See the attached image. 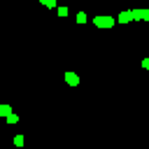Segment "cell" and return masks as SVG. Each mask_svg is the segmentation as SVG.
Here are the masks:
<instances>
[{
	"label": "cell",
	"instance_id": "1",
	"mask_svg": "<svg viewBox=\"0 0 149 149\" xmlns=\"http://www.w3.org/2000/svg\"><path fill=\"white\" fill-rule=\"evenodd\" d=\"M93 23L100 26V28H109V26H114V19H109V16H95Z\"/></svg>",
	"mask_w": 149,
	"mask_h": 149
},
{
	"label": "cell",
	"instance_id": "6",
	"mask_svg": "<svg viewBox=\"0 0 149 149\" xmlns=\"http://www.w3.org/2000/svg\"><path fill=\"white\" fill-rule=\"evenodd\" d=\"M77 23H86V14H84V12L77 14Z\"/></svg>",
	"mask_w": 149,
	"mask_h": 149
},
{
	"label": "cell",
	"instance_id": "7",
	"mask_svg": "<svg viewBox=\"0 0 149 149\" xmlns=\"http://www.w3.org/2000/svg\"><path fill=\"white\" fill-rule=\"evenodd\" d=\"M7 121H9V123H16V121H19V116H16V114H12V112H9V114H7Z\"/></svg>",
	"mask_w": 149,
	"mask_h": 149
},
{
	"label": "cell",
	"instance_id": "3",
	"mask_svg": "<svg viewBox=\"0 0 149 149\" xmlns=\"http://www.w3.org/2000/svg\"><path fill=\"white\" fill-rule=\"evenodd\" d=\"M65 81H68L70 86H77V84H79V77H77L74 72H65Z\"/></svg>",
	"mask_w": 149,
	"mask_h": 149
},
{
	"label": "cell",
	"instance_id": "8",
	"mask_svg": "<svg viewBox=\"0 0 149 149\" xmlns=\"http://www.w3.org/2000/svg\"><path fill=\"white\" fill-rule=\"evenodd\" d=\"M42 5H47V7H56V0H40Z\"/></svg>",
	"mask_w": 149,
	"mask_h": 149
},
{
	"label": "cell",
	"instance_id": "9",
	"mask_svg": "<svg viewBox=\"0 0 149 149\" xmlns=\"http://www.w3.org/2000/svg\"><path fill=\"white\" fill-rule=\"evenodd\" d=\"M14 144H16V147H21V144H23V137H21V135H16V137H14Z\"/></svg>",
	"mask_w": 149,
	"mask_h": 149
},
{
	"label": "cell",
	"instance_id": "2",
	"mask_svg": "<svg viewBox=\"0 0 149 149\" xmlns=\"http://www.w3.org/2000/svg\"><path fill=\"white\" fill-rule=\"evenodd\" d=\"M133 19H137V21L149 19V9H133V12H130V21H133Z\"/></svg>",
	"mask_w": 149,
	"mask_h": 149
},
{
	"label": "cell",
	"instance_id": "5",
	"mask_svg": "<svg viewBox=\"0 0 149 149\" xmlns=\"http://www.w3.org/2000/svg\"><path fill=\"white\" fill-rule=\"evenodd\" d=\"M9 112H12V107H9V105H0V116H7Z\"/></svg>",
	"mask_w": 149,
	"mask_h": 149
},
{
	"label": "cell",
	"instance_id": "4",
	"mask_svg": "<svg viewBox=\"0 0 149 149\" xmlns=\"http://www.w3.org/2000/svg\"><path fill=\"white\" fill-rule=\"evenodd\" d=\"M119 21H121V23H128V21H130V12H121V14H119Z\"/></svg>",
	"mask_w": 149,
	"mask_h": 149
}]
</instances>
